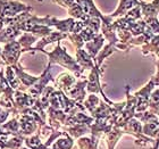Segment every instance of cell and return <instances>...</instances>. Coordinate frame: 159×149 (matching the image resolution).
Masks as SVG:
<instances>
[{
  "label": "cell",
  "mask_w": 159,
  "mask_h": 149,
  "mask_svg": "<svg viewBox=\"0 0 159 149\" xmlns=\"http://www.w3.org/2000/svg\"><path fill=\"white\" fill-rule=\"evenodd\" d=\"M134 5H136V0H122V1H120V6H119V8L117 9V12L114 14L113 16H117V15H119L120 13H124L125 10L129 9V8L133 7Z\"/></svg>",
  "instance_id": "cell-20"
},
{
  "label": "cell",
  "mask_w": 159,
  "mask_h": 149,
  "mask_svg": "<svg viewBox=\"0 0 159 149\" xmlns=\"http://www.w3.org/2000/svg\"><path fill=\"white\" fill-rule=\"evenodd\" d=\"M58 5H60L61 7H64V8H70V7L73 6L74 3L76 2V0H55Z\"/></svg>",
  "instance_id": "cell-22"
},
{
  "label": "cell",
  "mask_w": 159,
  "mask_h": 149,
  "mask_svg": "<svg viewBox=\"0 0 159 149\" xmlns=\"http://www.w3.org/2000/svg\"><path fill=\"white\" fill-rule=\"evenodd\" d=\"M37 40H38L37 35H34V34H32V33H29V32H24V33L18 38V42H20V46H22L23 53L32 50V46H33V43L35 42Z\"/></svg>",
  "instance_id": "cell-15"
},
{
  "label": "cell",
  "mask_w": 159,
  "mask_h": 149,
  "mask_svg": "<svg viewBox=\"0 0 159 149\" xmlns=\"http://www.w3.org/2000/svg\"><path fill=\"white\" fill-rule=\"evenodd\" d=\"M32 7L18 0H0V16L13 18L22 13L31 12Z\"/></svg>",
  "instance_id": "cell-2"
},
{
  "label": "cell",
  "mask_w": 159,
  "mask_h": 149,
  "mask_svg": "<svg viewBox=\"0 0 159 149\" xmlns=\"http://www.w3.org/2000/svg\"><path fill=\"white\" fill-rule=\"evenodd\" d=\"M5 76H6L7 82L9 83V86L14 90H20V82L16 75V72L13 68V66H6L5 68Z\"/></svg>",
  "instance_id": "cell-16"
},
{
  "label": "cell",
  "mask_w": 159,
  "mask_h": 149,
  "mask_svg": "<svg viewBox=\"0 0 159 149\" xmlns=\"http://www.w3.org/2000/svg\"><path fill=\"white\" fill-rule=\"evenodd\" d=\"M98 140L93 138H88V137H82L77 140V147L80 149H98Z\"/></svg>",
  "instance_id": "cell-19"
},
{
  "label": "cell",
  "mask_w": 159,
  "mask_h": 149,
  "mask_svg": "<svg viewBox=\"0 0 159 149\" xmlns=\"http://www.w3.org/2000/svg\"><path fill=\"white\" fill-rule=\"evenodd\" d=\"M88 84V81L84 80V81H79L72 86V89L68 91V96H70V99L75 100L77 103H82L84 98H85V86Z\"/></svg>",
  "instance_id": "cell-8"
},
{
  "label": "cell",
  "mask_w": 159,
  "mask_h": 149,
  "mask_svg": "<svg viewBox=\"0 0 159 149\" xmlns=\"http://www.w3.org/2000/svg\"><path fill=\"white\" fill-rule=\"evenodd\" d=\"M14 95H15V90L9 86V83L7 82L5 71L0 70V97L6 96L14 99Z\"/></svg>",
  "instance_id": "cell-14"
},
{
  "label": "cell",
  "mask_w": 159,
  "mask_h": 149,
  "mask_svg": "<svg viewBox=\"0 0 159 149\" xmlns=\"http://www.w3.org/2000/svg\"><path fill=\"white\" fill-rule=\"evenodd\" d=\"M24 143H25V146L29 149H48L46 143H43L41 141L39 134H33V136L26 137Z\"/></svg>",
  "instance_id": "cell-18"
},
{
  "label": "cell",
  "mask_w": 159,
  "mask_h": 149,
  "mask_svg": "<svg viewBox=\"0 0 159 149\" xmlns=\"http://www.w3.org/2000/svg\"><path fill=\"white\" fill-rule=\"evenodd\" d=\"M76 62L83 70H86V68L92 70L93 67L96 66V64H93L92 57L82 48L76 50Z\"/></svg>",
  "instance_id": "cell-12"
},
{
  "label": "cell",
  "mask_w": 159,
  "mask_h": 149,
  "mask_svg": "<svg viewBox=\"0 0 159 149\" xmlns=\"http://www.w3.org/2000/svg\"><path fill=\"white\" fill-rule=\"evenodd\" d=\"M2 65H6V64L2 59V48L0 47V66H2Z\"/></svg>",
  "instance_id": "cell-24"
},
{
  "label": "cell",
  "mask_w": 159,
  "mask_h": 149,
  "mask_svg": "<svg viewBox=\"0 0 159 149\" xmlns=\"http://www.w3.org/2000/svg\"><path fill=\"white\" fill-rule=\"evenodd\" d=\"M13 68L15 70V72H16V75H17V77H18V80H20V84L24 86L25 88H31V86H33L34 83L39 80V77H35V76H32V75H30V74H27L20 64L14 65Z\"/></svg>",
  "instance_id": "cell-9"
},
{
  "label": "cell",
  "mask_w": 159,
  "mask_h": 149,
  "mask_svg": "<svg viewBox=\"0 0 159 149\" xmlns=\"http://www.w3.org/2000/svg\"><path fill=\"white\" fill-rule=\"evenodd\" d=\"M10 113H11L10 110L3 109L2 107H0V125H2L3 123H6Z\"/></svg>",
  "instance_id": "cell-21"
},
{
  "label": "cell",
  "mask_w": 159,
  "mask_h": 149,
  "mask_svg": "<svg viewBox=\"0 0 159 149\" xmlns=\"http://www.w3.org/2000/svg\"><path fill=\"white\" fill-rule=\"evenodd\" d=\"M42 53L47 54V55L49 56L50 64L56 63V64H59V65H61V66H64V67H66L70 72H73L76 77H80L81 74H82V72L84 71L82 67L77 64L76 60L73 59V58L66 53V50L64 49L63 47H61V44H60V41L57 43V47L55 48V50L51 51V53H48L46 50H43Z\"/></svg>",
  "instance_id": "cell-1"
},
{
  "label": "cell",
  "mask_w": 159,
  "mask_h": 149,
  "mask_svg": "<svg viewBox=\"0 0 159 149\" xmlns=\"http://www.w3.org/2000/svg\"><path fill=\"white\" fill-rule=\"evenodd\" d=\"M50 66H51V64L49 63L48 66H47L46 71L42 73V75L40 76L39 80L31 88H29V95L32 98H34V99H39V97L41 96L43 90L46 89L48 82L49 81H53L52 76H51V72H50Z\"/></svg>",
  "instance_id": "cell-5"
},
{
  "label": "cell",
  "mask_w": 159,
  "mask_h": 149,
  "mask_svg": "<svg viewBox=\"0 0 159 149\" xmlns=\"http://www.w3.org/2000/svg\"><path fill=\"white\" fill-rule=\"evenodd\" d=\"M65 38H68V34L66 33H61V32H51L49 35H47V37H43L38 41L37 46L32 48V50H39V51H43L44 49V47L47 44H49V43H52V42H59L60 40L65 39Z\"/></svg>",
  "instance_id": "cell-7"
},
{
  "label": "cell",
  "mask_w": 159,
  "mask_h": 149,
  "mask_svg": "<svg viewBox=\"0 0 159 149\" xmlns=\"http://www.w3.org/2000/svg\"><path fill=\"white\" fill-rule=\"evenodd\" d=\"M74 148V139L68 134H65V138H60L56 140L50 149H73Z\"/></svg>",
  "instance_id": "cell-17"
},
{
  "label": "cell",
  "mask_w": 159,
  "mask_h": 149,
  "mask_svg": "<svg viewBox=\"0 0 159 149\" xmlns=\"http://www.w3.org/2000/svg\"><path fill=\"white\" fill-rule=\"evenodd\" d=\"M23 54V49L18 40L6 43L2 49V59L6 64V66H14L18 64L20 55Z\"/></svg>",
  "instance_id": "cell-3"
},
{
  "label": "cell",
  "mask_w": 159,
  "mask_h": 149,
  "mask_svg": "<svg viewBox=\"0 0 159 149\" xmlns=\"http://www.w3.org/2000/svg\"><path fill=\"white\" fill-rule=\"evenodd\" d=\"M102 44H103V37L101 34H97V37L94 39L85 43L86 53L89 54L93 59H96V57L100 53V49H101Z\"/></svg>",
  "instance_id": "cell-11"
},
{
  "label": "cell",
  "mask_w": 159,
  "mask_h": 149,
  "mask_svg": "<svg viewBox=\"0 0 159 149\" xmlns=\"http://www.w3.org/2000/svg\"><path fill=\"white\" fill-rule=\"evenodd\" d=\"M23 31L16 25H7L5 29L0 31V43H9L15 41L18 37L22 35Z\"/></svg>",
  "instance_id": "cell-6"
},
{
  "label": "cell",
  "mask_w": 159,
  "mask_h": 149,
  "mask_svg": "<svg viewBox=\"0 0 159 149\" xmlns=\"http://www.w3.org/2000/svg\"><path fill=\"white\" fill-rule=\"evenodd\" d=\"M73 149H77V146H76V147H74V148H73Z\"/></svg>",
  "instance_id": "cell-26"
},
{
  "label": "cell",
  "mask_w": 159,
  "mask_h": 149,
  "mask_svg": "<svg viewBox=\"0 0 159 149\" xmlns=\"http://www.w3.org/2000/svg\"><path fill=\"white\" fill-rule=\"evenodd\" d=\"M2 132V128H1V125H0V133Z\"/></svg>",
  "instance_id": "cell-25"
},
{
  "label": "cell",
  "mask_w": 159,
  "mask_h": 149,
  "mask_svg": "<svg viewBox=\"0 0 159 149\" xmlns=\"http://www.w3.org/2000/svg\"><path fill=\"white\" fill-rule=\"evenodd\" d=\"M0 149H1V148H0Z\"/></svg>",
  "instance_id": "cell-28"
},
{
  "label": "cell",
  "mask_w": 159,
  "mask_h": 149,
  "mask_svg": "<svg viewBox=\"0 0 159 149\" xmlns=\"http://www.w3.org/2000/svg\"><path fill=\"white\" fill-rule=\"evenodd\" d=\"M39 1H42V0H39Z\"/></svg>",
  "instance_id": "cell-27"
},
{
  "label": "cell",
  "mask_w": 159,
  "mask_h": 149,
  "mask_svg": "<svg viewBox=\"0 0 159 149\" xmlns=\"http://www.w3.org/2000/svg\"><path fill=\"white\" fill-rule=\"evenodd\" d=\"M1 128H2L3 132L10 133V134H13V136H22V134H20V124L18 117H15V116H14L13 119H9L8 122L3 123L2 125H1Z\"/></svg>",
  "instance_id": "cell-13"
},
{
  "label": "cell",
  "mask_w": 159,
  "mask_h": 149,
  "mask_svg": "<svg viewBox=\"0 0 159 149\" xmlns=\"http://www.w3.org/2000/svg\"><path fill=\"white\" fill-rule=\"evenodd\" d=\"M75 83H76V80H75L74 76L70 75L68 73H61L58 76V79H57V81H56V86L67 95L68 91L72 89V86H73Z\"/></svg>",
  "instance_id": "cell-10"
},
{
  "label": "cell",
  "mask_w": 159,
  "mask_h": 149,
  "mask_svg": "<svg viewBox=\"0 0 159 149\" xmlns=\"http://www.w3.org/2000/svg\"><path fill=\"white\" fill-rule=\"evenodd\" d=\"M7 24H8V18H7V17L0 16V31L6 27Z\"/></svg>",
  "instance_id": "cell-23"
},
{
  "label": "cell",
  "mask_w": 159,
  "mask_h": 149,
  "mask_svg": "<svg viewBox=\"0 0 159 149\" xmlns=\"http://www.w3.org/2000/svg\"><path fill=\"white\" fill-rule=\"evenodd\" d=\"M20 124V134L24 137H30L33 136L35 131H39L40 129V123L37 121V119L32 116L31 114H20L18 116Z\"/></svg>",
  "instance_id": "cell-4"
}]
</instances>
